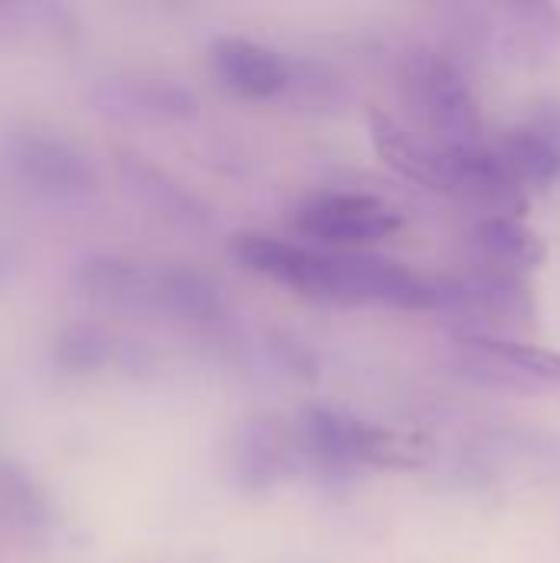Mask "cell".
<instances>
[{
	"mask_svg": "<svg viewBox=\"0 0 560 563\" xmlns=\"http://www.w3.org/2000/svg\"><path fill=\"white\" fill-rule=\"evenodd\" d=\"M399 86L413 112L439 135V145H485L469 73L442 49H409L399 63Z\"/></svg>",
	"mask_w": 560,
	"mask_h": 563,
	"instance_id": "cell-1",
	"label": "cell"
},
{
	"mask_svg": "<svg viewBox=\"0 0 560 563\" xmlns=\"http://www.w3.org/2000/svg\"><path fill=\"white\" fill-rule=\"evenodd\" d=\"M300 449L307 459L323 465L327 472H343L356 465L373 468H416L426 462V442L406 432L380 429L343 416L337 409L310 406L297 426Z\"/></svg>",
	"mask_w": 560,
	"mask_h": 563,
	"instance_id": "cell-2",
	"label": "cell"
},
{
	"mask_svg": "<svg viewBox=\"0 0 560 563\" xmlns=\"http://www.w3.org/2000/svg\"><path fill=\"white\" fill-rule=\"evenodd\" d=\"M403 214L370 191H317L297 208V231L323 247H363L403 231Z\"/></svg>",
	"mask_w": 560,
	"mask_h": 563,
	"instance_id": "cell-3",
	"label": "cell"
},
{
	"mask_svg": "<svg viewBox=\"0 0 560 563\" xmlns=\"http://www.w3.org/2000/svg\"><path fill=\"white\" fill-rule=\"evenodd\" d=\"M228 254L251 274L284 284L304 297L333 303L340 280V254L314 251L294 241H281L261 231H238L228 241Z\"/></svg>",
	"mask_w": 560,
	"mask_h": 563,
	"instance_id": "cell-4",
	"label": "cell"
},
{
	"mask_svg": "<svg viewBox=\"0 0 560 563\" xmlns=\"http://www.w3.org/2000/svg\"><path fill=\"white\" fill-rule=\"evenodd\" d=\"M300 455V435L287 419L274 412L251 416L234 439V478L248 492L274 488L297 472Z\"/></svg>",
	"mask_w": 560,
	"mask_h": 563,
	"instance_id": "cell-5",
	"label": "cell"
},
{
	"mask_svg": "<svg viewBox=\"0 0 560 563\" xmlns=\"http://www.w3.org/2000/svg\"><path fill=\"white\" fill-rule=\"evenodd\" d=\"M449 162V188L455 198L488 208L492 214L528 211V188L508 172L492 145H442Z\"/></svg>",
	"mask_w": 560,
	"mask_h": 563,
	"instance_id": "cell-6",
	"label": "cell"
},
{
	"mask_svg": "<svg viewBox=\"0 0 560 563\" xmlns=\"http://www.w3.org/2000/svg\"><path fill=\"white\" fill-rule=\"evenodd\" d=\"M211 69L224 89L244 99H284L290 79V59L244 36H221L211 46Z\"/></svg>",
	"mask_w": 560,
	"mask_h": 563,
	"instance_id": "cell-7",
	"label": "cell"
},
{
	"mask_svg": "<svg viewBox=\"0 0 560 563\" xmlns=\"http://www.w3.org/2000/svg\"><path fill=\"white\" fill-rule=\"evenodd\" d=\"M366 129L370 139L380 152V158L403 178H409L413 185L426 188V191H439V195H452L449 188V162L439 142H426L416 132L403 129L389 112L383 109H370L366 112Z\"/></svg>",
	"mask_w": 560,
	"mask_h": 563,
	"instance_id": "cell-8",
	"label": "cell"
},
{
	"mask_svg": "<svg viewBox=\"0 0 560 563\" xmlns=\"http://www.w3.org/2000/svg\"><path fill=\"white\" fill-rule=\"evenodd\" d=\"M495 53L515 63H538L560 49V7L545 0H515L492 7Z\"/></svg>",
	"mask_w": 560,
	"mask_h": 563,
	"instance_id": "cell-9",
	"label": "cell"
},
{
	"mask_svg": "<svg viewBox=\"0 0 560 563\" xmlns=\"http://www.w3.org/2000/svg\"><path fill=\"white\" fill-rule=\"evenodd\" d=\"M102 102L112 112L152 119H188L198 109L191 89L172 79H112L102 89Z\"/></svg>",
	"mask_w": 560,
	"mask_h": 563,
	"instance_id": "cell-10",
	"label": "cell"
},
{
	"mask_svg": "<svg viewBox=\"0 0 560 563\" xmlns=\"http://www.w3.org/2000/svg\"><path fill=\"white\" fill-rule=\"evenodd\" d=\"M475 244L482 247V254L488 261H495L502 267H512L518 274L541 267L545 257H548L545 238L515 214H485L475 224Z\"/></svg>",
	"mask_w": 560,
	"mask_h": 563,
	"instance_id": "cell-11",
	"label": "cell"
},
{
	"mask_svg": "<svg viewBox=\"0 0 560 563\" xmlns=\"http://www.w3.org/2000/svg\"><path fill=\"white\" fill-rule=\"evenodd\" d=\"M452 373H459L462 379H469L472 386L492 389V393H512V396H541L551 386L525 376L521 369L508 366L505 360H498L495 353L482 350L479 343H472L462 333H452V356H449Z\"/></svg>",
	"mask_w": 560,
	"mask_h": 563,
	"instance_id": "cell-12",
	"label": "cell"
},
{
	"mask_svg": "<svg viewBox=\"0 0 560 563\" xmlns=\"http://www.w3.org/2000/svg\"><path fill=\"white\" fill-rule=\"evenodd\" d=\"M155 307L182 317V320H218L224 313V294L221 287L188 267H168L155 274Z\"/></svg>",
	"mask_w": 560,
	"mask_h": 563,
	"instance_id": "cell-13",
	"label": "cell"
},
{
	"mask_svg": "<svg viewBox=\"0 0 560 563\" xmlns=\"http://www.w3.org/2000/svg\"><path fill=\"white\" fill-rule=\"evenodd\" d=\"M492 148L525 188H548L560 178V152L528 122L505 129Z\"/></svg>",
	"mask_w": 560,
	"mask_h": 563,
	"instance_id": "cell-14",
	"label": "cell"
},
{
	"mask_svg": "<svg viewBox=\"0 0 560 563\" xmlns=\"http://www.w3.org/2000/svg\"><path fill=\"white\" fill-rule=\"evenodd\" d=\"M20 168L46 185V188H56V191H86L92 185V172L86 165V158L63 145V142H53V139H23L20 142Z\"/></svg>",
	"mask_w": 560,
	"mask_h": 563,
	"instance_id": "cell-15",
	"label": "cell"
},
{
	"mask_svg": "<svg viewBox=\"0 0 560 563\" xmlns=\"http://www.w3.org/2000/svg\"><path fill=\"white\" fill-rule=\"evenodd\" d=\"M129 185L165 218L185 224V228H205L211 221L208 208L188 191L182 188L178 181H172L168 175H162L158 168L152 165H142V162H132L129 165Z\"/></svg>",
	"mask_w": 560,
	"mask_h": 563,
	"instance_id": "cell-16",
	"label": "cell"
},
{
	"mask_svg": "<svg viewBox=\"0 0 560 563\" xmlns=\"http://www.w3.org/2000/svg\"><path fill=\"white\" fill-rule=\"evenodd\" d=\"M284 99L307 112H340L350 102V86L330 63L290 59V79Z\"/></svg>",
	"mask_w": 560,
	"mask_h": 563,
	"instance_id": "cell-17",
	"label": "cell"
},
{
	"mask_svg": "<svg viewBox=\"0 0 560 563\" xmlns=\"http://www.w3.org/2000/svg\"><path fill=\"white\" fill-rule=\"evenodd\" d=\"M452 333H462L469 336L472 343H479L482 350L495 353L498 360H505L508 366L521 369L525 376L545 383V386H560V353L558 350H548V346H538V343H528V340H515V336H502V333H485V330H452Z\"/></svg>",
	"mask_w": 560,
	"mask_h": 563,
	"instance_id": "cell-18",
	"label": "cell"
},
{
	"mask_svg": "<svg viewBox=\"0 0 560 563\" xmlns=\"http://www.w3.org/2000/svg\"><path fill=\"white\" fill-rule=\"evenodd\" d=\"M63 350H66V360L76 366H99L109 356L112 340L99 327H76V330H69Z\"/></svg>",
	"mask_w": 560,
	"mask_h": 563,
	"instance_id": "cell-19",
	"label": "cell"
},
{
	"mask_svg": "<svg viewBox=\"0 0 560 563\" xmlns=\"http://www.w3.org/2000/svg\"><path fill=\"white\" fill-rule=\"evenodd\" d=\"M271 350H274L277 363H281L287 373L314 376V356H310V350H304L297 340H290V336H274V340H271Z\"/></svg>",
	"mask_w": 560,
	"mask_h": 563,
	"instance_id": "cell-20",
	"label": "cell"
},
{
	"mask_svg": "<svg viewBox=\"0 0 560 563\" xmlns=\"http://www.w3.org/2000/svg\"><path fill=\"white\" fill-rule=\"evenodd\" d=\"M528 125H535L554 148L560 152V106H545L535 112V119H528Z\"/></svg>",
	"mask_w": 560,
	"mask_h": 563,
	"instance_id": "cell-21",
	"label": "cell"
}]
</instances>
